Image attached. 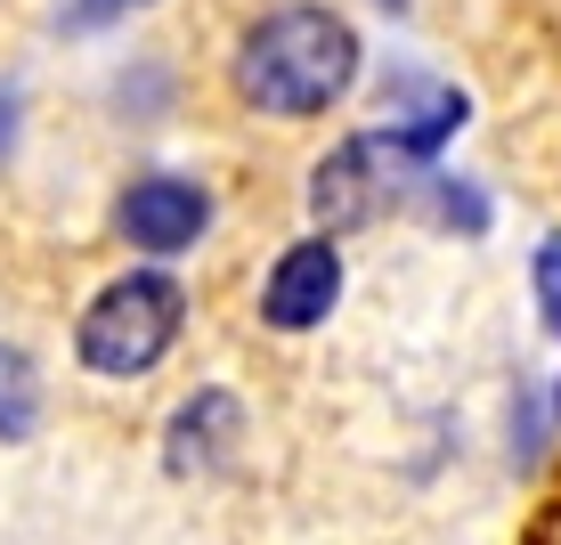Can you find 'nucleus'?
Listing matches in <instances>:
<instances>
[{
	"label": "nucleus",
	"instance_id": "obj_1",
	"mask_svg": "<svg viewBox=\"0 0 561 545\" xmlns=\"http://www.w3.org/2000/svg\"><path fill=\"white\" fill-rule=\"evenodd\" d=\"M351 82H358V33L351 16L318 9V0L268 9L237 49V99L253 114H277V123L325 114Z\"/></svg>",
	"mask_w": 561,
	"mask_h": 545
},
{
	"label": "nucleus",
	"instance_id": "obj_2",
	"mask_svg": "<svg viewBox=\"0 0 561 545\" xmlns=\"http://www.w3.org/2000/svg\"><path fill=\"white\" fill-rule=\"evenodd\" d=\"M180 326H187L180 277H163V269H130V277H114L106 294L82 309V334H73V350H82L90 375L139 383L147 366L180 342Z\"/></svg>",
	"mask_w": 561,
	"mask_h": 545
},
{
	"label": "nucleus",
	"instance_id": "obj_3",
	"mask_svg": "<svg viewBox=\"0 0 561 545\" xmlns=\"http://www.w3.org/2000/svg\"><path fill=\"white\" fill-rule=\"evenodd\" d=\"M423 180H432V163H415L391 130H366V139H342L318 171H309V212H318L325 237H342V228L382 220V212L399 196H415Z\"/></svg>",
	"mask_w": 561,
	"mask_h": 545
},
{
	"label": "nucleus",
	"instance_id": "obj_4",
	"mask_svg": "<svg viewBox=\"0 0 561 545\" xmlns=\"http://www.w3.org/2000/svg\"><path fill=\"white\" fill-rule=\"evenodd\" d=\"M114 228H123L139 252H187V245L211 228V196H204V180L147 171V180L123 188V204H114Z\"/></svg>",
	"mask_w": 561,
	"mask_h": 545
},
{
	"label": "nucleus",
	"instance_id": "obj_5",
	"mask_svg": "<svg viewBox=\"0 0 561 545\" xmlns=\"http://www.w3.org/2000/svg\"><path fill=\"white\" fill-rule=\"evenodd\" d=\"M334 302H342V252H334V237L285 245L277 269H268V285H261V318L277 326V334H309Z\"/></svg>",
	"mask_w": 561,
	"mask_h": 545
},
{
	"label": "nucleus",
	"instance_id": "obj_6",
	"mask_svg": "<svg viewBox=\"0 0 561 545\" xmlns=\"http://www.w3.org/2000/svg\"><path fill=\"white\" fill-rule=\"evenodd\" d=\"M163 464L171 473H211V464H228L237 456V440H244V407L228 399V391H196V399H180V416H171V432H163Z\"/></svg>",
	"mask_w": 561,
	"mask_h": 545
},
{
	"label": "nucleus",
	"instance_id": "obj_7",
	"mask_svg": "<svg viewBox=\"0 0 561 545\" xmlns=\"http://www.w3.org/2000/svg\"><path fill=\"white\" fill-rule=\"evenodd\" d=\"M42 432V375L16 342H0V440H33Z\"/></svg>",
	"mask_w": 561,
	"mask_h": 545
},
{
	"label": "nucleus",
	"instance_id": "obj_8",
	"mask_svg": "<svg viewBox=\"0 0 561 545\" xmlns=\"http://www.w3.org/2000/svg\"><path fill=\"white\" fill-rule=\"evenodd\" d=\"M432 212L448 228H463V237H480L489 228V196L480 188H463V180H448V171H432Z\"/></svg>",
	"mask_w": 561,
	"mask_h": 545
},
{
	"label": "nucleus",
	"instance_id": "obj_9",
	"mask_svg": "<svg viewBox=\"0 0 561 545\" xmlns=\"http://www.w3.org/2000/svg\"><path fill=\"white\" fill-rule=\"evenodd\" d=\"M537 302H546V318L561 334V245H537Z\"/></svg>",
	"mask_w": 561,
	"mask_h": 545
},
{
	"label": "nucleus",
	"instance_id": "obj_10",
	"mask_svg": "<svg viewBox=\"0 0 561 545\" xmlns=\"http://www.w3.org/2000/svg\"><path fill=\"white\" fill-rule=\"evenodd\" d=\"M123 9H139V0H66V25L90 33V25H106V16H123Z\"/></svg>",
	"mask_w": 561,
	"mask_h": 545
},
{
	"label": "nucleus",
	"instance_id": "obj_11",
	"mask_svg": "<svg viewBox=\"0 0 561 545\" xmlns=\"http://www.w3.org/2000/svg\"><path fill=\"white\" fill-rule=\"evenodd\" d=\"M9 139H16V99H0V155H9Z\"/></svg>",
	"mask_w": 561,
	"mask_h": 545
},
{
	"label": "nucleus",
	"instance_id": "obj_12",
	"mask_svg": "<svg viewBox=\"0 0 561 545\" xmlns=\"http://www.w3.org/2000/svg\"><path fill=\"white\" fill-rule=\"evenodd\" d=\"M537 545H561V504H553L546 521H537Z\"/></svg>",
	"mask_w": 561,
	"mask_h": 545
}]
</instances>
